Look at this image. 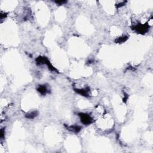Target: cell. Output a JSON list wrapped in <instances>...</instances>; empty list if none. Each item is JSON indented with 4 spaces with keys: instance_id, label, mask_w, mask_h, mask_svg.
<instances>
[{
    "instance_id": "cell-1",
    "label": "cell",
    "mask_w": 153,
    "mask_h": 153,
    "mask_svg": "<svg viewBox=\"0 0 153 153\" xmlns=\"http://www.w3.org/2000/svg\"><path fill=\"white\" fill-rule=\"evenodd\" d=\"M36 62L38 63V65H43L45 64L48 67V68H49L50 70H51L52 71H56L57 72L58 71L56 70V69L53 67V66L51 64V63L50 62L49 60L47 59V58L46 57H43V56H40L36 59Z\"/></svg>"
},
{
    "instance_id": "cell-2",
    "label": "cell",
    "mask_w": 153,
    "mask_h": 153,
    "mask_svg": "<svg viewBox=\"0 0 153 153\" xmlns=\"http://www.w3.org/2000/svg\"><path fill=\"white\" fill-rule=\"evenodd\" d=\"M78 115L80 117L81 122L84 125H89L93 123V119L89 114L85 113H79Z\"/></svg>"
},
{
    "instance_id": "cell-3",
    "label": "cell",
    "mask_w": 153,
    "mask_h": 153,
    "mask_svg": "<svg viewBox=\"0 0 153 153\" xmlns=\"http://www.w3.org/2000/svg\"><path fill=\"white\" fill-rule=\"evenodd\" d=\"M133 29L136 31L138 33L144 34L148 31L149 26L146 23V24H138L137 25H135V27H133Z\"/></svg>"
},
{
    "instance_id": "cell-4",
    "label": "cell",
    "mask_w": 153,
    "mask_h": 153,
    "mask_svg": "<svg viewBox=\"0 0 153 153\" xmlns=\"http://www.w3.org/2000/svg\"><path fill=\"white\" fill-rule=\"evenodd\" d=\"M76 93L78 94H81V95L85 97L89 96V88H86V89H74Z\"/></svg>"
},
{
    "instance_id": "cell-5",
    "label": "cell",
    "mask_w": 153,
    "mask_h": 153,
    "mask_svg": "<svg viewBox=\"0 0 153 153\" xmlns=\"http://www.w3.org/2000/svg\"><path fill=\"white\" fill-rule=\"evenodd\" d=\"M37 90L42 95H45L48 92V89L45 85H40L37 88Z\"/></svg>"
},
{
    "instance_id": "cell-6",
    "label": "cell",
    "mask_w": 153,
    "mask_h": 153,
    "mask_svg": "<svg viewBox=\"0 0 153 153\" xmlns=\"http://www.w3.org/2000/svg\"><path fill=\"white\" fill-rule=\"evenodd\" d=\"M68 130H71V131H73L75 133H78L81 129V127L79 126H76V125H74V126H71L69 127H67Z\"/></svg>"
},
{
    "instance_id": "cell-7",
    "label": "cell",
    "mask_w": 153,
    "mask_h": 153,
    "mask_svg": "<svg viewBox=\"0 0 153 153\" xmlns=\"http://www.w3.org/2000/svg\"><path fill=\"white\" fill-rule=\"evenodd\" d=\"M38 113L37 111H32L29 114H27L25 117L28 119H33L38 115Z\"/></svg>"
},
{
    "instance_id": "cell-8",
    "label": "cell",
    "mask_w": 153,
    "mask_h": 153,
    "mask_svg": "<svg viewBox=\"0 0 153 153\" xmlns=\"http://www.w3.org/2000/svg\"><path fill=\"white\" fill-rule=\"evenodd\" d=\"M128 39V37H126V36H123V37H120V38H117V39L115 40V42L117 43H119V44H120V43H122L125 42Z\"/></svg>"
},
{
    "instance_id": "cell-9",
    "label": "cell",
    "mask_w": 153,
    "mask_h": 153,
    "mask_svg": "<svg viewBox=\"0 0 153 153\" xmlns=\"http://www.w3.org/2000/svg\"><path fill=\"white\" fill-rule=\"evenodd\" d=\"M55 2L57 4L62 5V4H64L67 3V1H56Z\"/></svg>"
},
{
    "instance_id": "cell-10",
    "label": "cell",
    "mask_w": 153,
    "mask_h": 153,
    "mask_svg": "<svg viewBox=\"0 0 153 153\" xmlns=\"http://www.w3.org/2000/svg\"><path fill=\"white\" fill-rule=\"evenodd\" d=\"M4 136V130L3 129H2L0 132V138H3Z\"/></svg>"
},
{
    "instance_id": "cell-11",
    "label": "cell",
    "mask_w": 153,
    "mask_h": 153,
    "mask_svg": "<svg viewBox=\"0 0 153 153\" xmlns=\"http://www.w3.org/2000/svg\"><path fill=\"white\" fill-rule=\"evenodd\" d=\"M0 15H1V20L3 19L4 18H5V17H6V16H7V14H5V13H4V14H2V13H1V14H0Z\"/></svg>"
},
{
    "instance_id": "cell-12",
    "label": "cell",
    "mask_w": 153,
    "mask_h": 153,
    "mask_svg": "<svg viewBox=\"0 0 153 153\" xmlns=\"http://www.w3.org/2000/svg\"><path fill=\"white\" fill-rule=\"evenodd\" d=\"M124 2H123L122 3H120V4H119V5H118V6H117V8H119V7H122V6H123L124 5Z\"/></svg>"
}]
</instances>
